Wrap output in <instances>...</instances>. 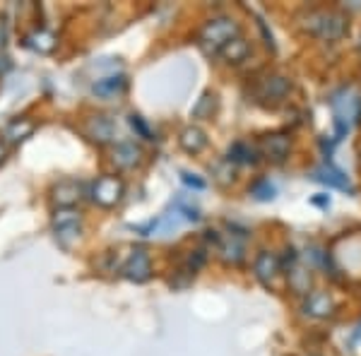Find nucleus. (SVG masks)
<instances>
[{"label":"nucleus","instance_id":"dca6fc26","mask_svg":"<svg viewBox=\"0 0 361 356\" xmlns=\"http://www.w3.org/2000/svg\"><path fill=\"white\" fill-rule=\"evenodd\" d=\"M178 142H180V147L188 152V154H197V152H202L207 147V135H205V130L190 125V128H185V130L180 133Z\"/></svg>","mask_w":361,"mask_h":356},{"label":"nucleus","instance_id":"aec40b11","mask_svg":"<svg viewBox=\"0 0 361 356\" xmlns=\"http://www.w3.org/2000/svg\"><path fill=\"white\" fill-rule=\"evenodd\" d=\"M248 54H250L248 42H243V39L238 37V39H234V42H231L229 46H226V49H224L219 56H222L226 63H241V61H246Z\"/></svg>","mask_w":361,"mask_h":356},{"label":"nucleus","instance_id":"f03ea898","mask_svg":"<svg viewBox=\"0 0 361 356\" xmlns=\"http://www.w3.org/2000/svg\"><path fill=\"white\" fill-rule=\"evenodd\" d=\"M301 20V27L323 42H337L347 34V17L340 10H308Z\"/></svg>","mask_w":361,"mask_h":356},{"label":"nucleus","instance_id":"ddd939ff","mask_svg":"<svg viewBox=\"0 0 361 356\" xmlns=\"http://www.w3.org/2000/svg\"><path fill=\"white\" fill-rule=\"evenodd\" d=\"M313 178L320 180V183H325V185H330V188L354 192L352 183H349V178L345 176V173L340 171V168H335L333 164H323V166H318L316 171H313Z\"/></svg>","mask_w":361,"mask_h":356},{"label":"nucleus","instance_id":"0eeeda50","mask_svg":"<svg viewBox=\"0 0 361 356\" xmlns=\"http://www.w3.org/2000/svg\"><path fill=\"white\" fill-rule=\"evenodd\" d=\"M214 241H217L222 260L231 262V265H238V262L243 260V253H246V243H243L246 236H243V233H226L224 238L214 236Z\"/></svg>","mask_w":361,"mask_h":356},{"label":"nucleus","instance_id":"6e6552de","mask_svg":"<svg viewBox=\"0 0 361 356\" xmlns=\"http://www.w3.org/2000/svg\"><path fill=\"white\" fill-rule=\"evenodd\" d=\"M80 212L75 207H58L54 214V229L58 236H78L80 233Z\"/></svg>","mask_w":361,"mask_h":356},{"label":"nucleus","instance_id":"6ab92c4d","mask_svg":"<svg viewBox=\"0 0 361 356\" xmlns=\"http://www.w3.org/2000/svg\"><path fill=\"white\" fill-rule=\"evenodd\" d=\"M25 44L29 46V49L39 51V54H49V51L56 49V37L51 32H46V29H42V32L29 34V37L25 39Z\"/></svg>","mask_w":361,"mask_h":356},{"label":"nucleus","instance_id":"4be33fe9","mask_svg":"<svg viewBox=\"0 0 361 356\" xmlns=\"http://www.w3.org/2000/svg\"><path fill=\"white\" fill-rule=\"evenodd\" d=\"M214 106H217V97L214 94H205L197 102V106L193 109V116L195 118H209L212 116V111H214Z\"/></svg>","mask_w":361,"mask_h":356},{"label":"nucleus","instance_id":"4468645a","mask_svg":"<svg viewBox=\"0 0 361 356\" xmlns=\"http://www.w3.org/2000/svg\"><path fill=\"white\" fill-rule=\"evenodd\" d=\"M140 156H142V152L135 142H118L111 152V161L118 168H133L140 164Z\"/></svg>","mask_w":361,"mask_h":356},{"label":"nucleus","instance_id":"7ed1b4c3","mask_svg":"<svg viewBox=\"0 0 361 356\" xmlns=\"http://www.w3.org/2000/svg\"><path fill=\"white\" fill-rule=\"evenodd\" d=\"M333 111H335V128L337 135H347L354 125L361 121V97L354 94L352 90H342V94L333 99Z\"/></svg>","mask_w":361,"mask_h":356},{"label":"nucleus","instance_id":"1a4fd4ad","mask_svg":"<svg viewBox=\"0 0 361 356\" xmlns=\"http://www.w3.org/2000/svg\"><path fill=\"white\" fill-rule=\"evenodd\" d=\"M289 137L282 135V133H270V135L263 137V142H260V149H263V154L267 156L270 161H275V164H282L284 159L289 156Z\"/></svg>","mask_w":361,"mask_h":356},{"label":"nucleus","instance_id":"393cba45","mask_svg":"<svg viewBox=\"0 0 361 356\" xmlns=\"http://www.w3.org/2000/svg\"><path fill=\"white\" fill-rule=\"evenodd\" d=\"M180 180H183L185 185H190V188H195V190L205 188V180L195 178V173H180Z\"/></svg>","mask_w":361,"mask_h":356},{"label":"nucleus","instance_id":"f3484780","mask_svg":"<svg viewBox=\"0 0 361 356\" xmlns=\"http://www.w3.org/2000/svg\"><path fill=\"white\" fill-rule=\"evenodd\" d=\"M54 200L58 207H73L80 200V185L75 180H63L54 188Z\"/></svg>","mask_w":361,"mask_h":356},{"label":"nucleus","instance_id":"f8f14e48","mask_svg":"<svg viewBox=\"0 0 361 356\" xmlns=\"http://www.w3.org/2000/svg\"><path fill=\"white\" fill-rule=\"evenodd\" d=\"M126 87H128V80L123 75H109V78H102L92 85V94L99 99H116L123 94Z\"/></svg>","mask_w":361,"mask_h":356},{"label":"nucleus","instance_id":"423d86ee","mask_svg":"<svg viewBox=\"0 0 361 356\" xmlns=\"http://www.w3.org/2000/svg\"><path fill=\"white\" fill-rule=\"evenodd\" d=\"M289 80L282 75H265L258 85H255V97L265 99L267 104H277L289 94Z\"/></svg>","mask_w":361,"mask_h":356},{"label":"nucleus","instance_id":"a878e982","mask_svg":"<svg viewBox=\"0 0 361 356\" xmlns=\"http://www.w3.org/2000/svg\"><path fill=\"white\" fill-rule=\"evenodd\" d=\"M3 156H5V147L0 145V161H3Z\"/></svg>","mask_w":361,"mask_h":356},{"label":"nucleus","instance_id":"412c9836","mask_svg":"<svg viewBox=\"0 0 361 356\" xmlns=\"http://www.w3.org/2000/svg\"><path fill=\"white\" fill-rule=\"evenodd\" d=\"M255 152L248 142H236L231 145L229 149V161H238V164H248V161H255Z\"/></svg>","mask_w":361,"mask_h":356},{"label":"nucleus","instance_id":"f257e3e1","mask_svg":"<svg viewBox=\"0 0 361 356\" xmlns=\"http://www.w3.org/2000/svg\"><path fill=\"white\" fill-rule=\"evenodd\" d=\"M241 37V27L231 17H214L197 34V46L205 56H219L234 39Z\"/></svg>","mask_w":361,"mask_h":356},{"label":"nucleus","instance_id":"39448f33","mask_svg":"<svg viewBox=\"0 0 361 356\" xmlns=\"http://www.w3.org/2000/svg\"><path fill=\"white\" fill-rule=\"evenodd\" d=\"M121 274L130 282H147L149 274H152V265H149V255L142 248H135L121 265Z\"/></svg>","mask_w":361,"mask_h":356},{"label":"nucleus","instance_id":"9b49d317","mask_svg":"<svg viewBox=\"0 0 361 356\" xmlns=\"http://www.w3.org/2000/svg\"><path fill=\"white\" fill-rule=\"evenodd\" d=\"M253 270H255V277L260 279L263 284H272L275 282V277L282 270V265H279V258L275 253H270V250H260L258 258L253 262Z\"/></svg>","mask_w":361,"mask_h":356},{"label":"nucleus","instance_id":"b1692460","mask_svg":"<svg viewBox=\"0 0 361 356\" xmlns=\"http://www.w3.org/2000/svg\"><path fill=\"white\" fill-rule=\"evenodd\" d=\"M130 128L137 133L140 137H145V140H154V137H152V130H149V128H147V123H145V121L140 118V116H135V113L130 116Z\"/></svg>","mask_w":361,"mask_h":356},{"label":"nucleus","instance_id":"9d476101","mask_svg":"<svg viewBox=\"0 0 361 356\" xmlns=\"http://www.w3.org/2000/svg\"><path fill=\"white\" fill-rule=\"evenodd\" d=\"M87 137L94 140V142L104 145V142H111V140L116 137V123L109 116H92L90 121H87Z\"/></svg>","mask_w":361,"mask_h":356},{"label":"nucleus","instance_id":"5701e85b","mask_svg":"<svg viewBox=\"0 0 361 356\" xmlns=\"http://www.w3.org/2000/svg\"><path fill=\"white\" fill-rule=\"evenodd\" d=\"M275 192H277L275 185H272L267 178L253 183V188H250V195H255V200H272V197H275Z\"/></svg>","mask_w":361,"mask_h":356},{"label":"nucleus","instance_id":"2eb2a0df","mask_svg":"<svg viewBox=\"0 0 361 356\" xmlns=\"http://www.w3.org/2000/svg\"><path fill=\"white\" fill-rule=\"evenodd\" d=\"M304 311L308 315H313V318H328V315H333L335 311V303L325 291H313V294H308Z\"/></svg>","mask_w":361,"mask_h":356},{"label":"nucleus","instance_id":"20e7f679","mask_svg":"<svg viewBox=\"0 0 361 356\" xmlns=\"http://www.w3.org/2000/svg\"><path fill=\"white\" fill-rule=\"evenodd\" d=\"M123 180L116 176H102L92 185V200L102 207H116L123 197Z\"/></svg>","mask_w":361,"mask_h":356},{"label":"nucleus","instance_id":"a211bd4d","mask_svg":"<svg viewBox=\"0 0 361 356\" xmlns=\"http://www.w3.org/2000/svg\"><path fill=\"white\" fill-rule=\"evenodd\" d=\"M34 133V123L29 118H15L10 121L8 128H5V140L8 142H22Z\"/></svg>","mask_w":361,"mask_h":356}]
</instances>
